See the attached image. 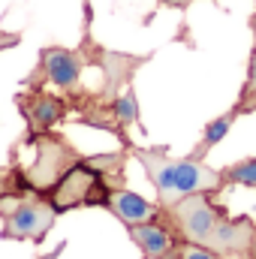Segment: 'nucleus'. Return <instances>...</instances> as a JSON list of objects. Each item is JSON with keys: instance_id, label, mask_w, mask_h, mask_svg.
Returning <instances> with one entry per match:
<instances>
[{"instance_id": "obj_1", "label": "nucleus", "mask_w": 256, "mask_h": 259, "mask_svg": "<svg viewBox=\"0 0 256 259\" xmlns=\"http://www.w3.org/2000/svg\"><path fill=\"white\" fill-rule=\"evenodd\" d=\"M136 157L142 160V166H145L151 184L157 187L163 205H172L181 196L211 193V190L223 187V175L196 163V160H169L160 151H136Z\"/></svg>"}, {"instance_id": "obj_2", "label": "nucleus", "mask_w": 256, "mask_h": 259, "mask_svg": "<svg viewBox=\"0 0 256 259\" xmlns=\"http://www.w3.org/2000/svg\"><path fill=\"white\" fill-rule=\"evenodd\" d=\"M49 202L55 205V211H69L75 205H106L109 202V187H106V178L94 166L78 160L49 190Z\"/></svg>"}, {"instance_id": "obj_3", "label": "nucleus", "mask_w": 256, "mask_h": 259, "mask_svg": "<svg viewBox=\"0 0 256 259\" xmlns=\"http://www.w3.org/2000/svg\"><path fill=\"white\" fill-rule=\"evenodd\" d=\"M169 214L178 226V232L193 241V244H205L211 247V238L220 226V220L226 217L220 205H214L208 193H190V196H181L178 202L169 205Z\"/></svg>"}, {"instance_id": "obj_4", "label": "nucleus", "mask_w": 256, "mask_h": 259, "mask_svg": "<svg viewBox=\"0 0 256 259\" xmlns=\"http://www.w3.org/2000/svg\"><path fill=\"white\" fill-rule=\"evenodd\" d=\"M75 163H78V154L66 145L64 139H58V136H39L36 139V157L24 169V184L30 190L49 193L64 178V172H69Z\"/></svg>"}, {"instance_id": "obj_5", "label": "nucleus", "mask_w": 256, "mask_h": 259, "mask_svg": "<svg viewBox=\"0 0 256 259\" xmlns=\"http://www.w3.org/2000/svg\"><path fill=\"white\" fill-rule=\"evenodd\" d=\"M55 205L33 199V202H15V208L6 211V223H3V235L6 238H42L52 226H55Z\"/></svg>"}, {"instance_id": "obj_6", "label": "nucleus", "mask_w": 256, "mask_h": 259, "mask_svg": "<svg viewBox=\"0 0 256 259\" xmlns=\"http://www.w3.org/2000/svg\"><path fill=\"white\" fill-rule=\"evenodd\" d=\"M42 69H46V78L55 84V88H64L72 91L78 84V75H81V61L75 52H66V49H46L42 52Z\"/></svg>"}, {"instance_id": "obj_7", "label": "nucleus", "mask_w": 256, "mask_h": 259, "mask_svg": "<svg viewBox=\"0 0 256 259\" xmlns=\"http://www.w3.org/2000/svg\"><path fill=\"white\" fill-rule=\"evenodd\" d=\"M253 232L256 226L247 217H241V220L223 217L214 238H211V250H217V253H247L250 241H253Z\"/></svg>"}, {"instance_id": "obj_8", "label": "nucleus", "mask_w": 256, "mask_h": 259, "mask_svg": "<svg viewBox=\"0 0 256 259\" xmlns=\"http://www.w3.org/2000/svg\"><path fill=\"white\" fill-rule=\"evenodd\" d=\"M127 226H136V223H148V220H157L160 217V208L151 205L148 199L136 196L133 190H109V202H106Z\"/></svg>"}, {"instance_id": "obj_9", "label": "nucleus", "mask_w": 256, "mask_h": 259, "mask_svg": "<svg viewBox=\"0 0 256 259\" xmlns=\"http://www.w3.org/2000/svg\"><path fill=\"white\" fill-rule=\"evenodd\" d=\"M130 235H133V241L145 250V256H151V259H166L175 250V235H172L166 226H160L157 220L130 226Z\"/></svg>"}, {"instance_id": "obj_10", "label": "nucleus", "mask_w": 256, "mask_h": 259, "mask_svg": "<svg viewBox=\"0 0 256 259\" xmlns=\"http://www.w3.org/2000/svg\"><path fill=\"white\" fill-rule=\"evenodd\" d=\"M64 112H66L64 100L49 97V94H33V97H30V103L24 106V115H27L30 127L36 130V133H46L55 121H61V118H64Z\"/></svg>"}, {"instance_id": "obj_11", "label": "nucleus", "mask_w": 256, "mask_h": 259, "mask_svg": "<svg viewBox=\"0 0 256 259\" xmlns=\"http://www.w3.org/2000/svg\"><path fill=\"white\" fill-rule=\"evenodd\" d=\"M235 115L238 112H229V115H223V118H217V121H211L208 127H205V136H202V145H199V151L196 154H202L205 148H214L226 133H229V127H232V121H235Z\"/></svg>"}, {"instance_id": "obj_12", "label": "nucleus", "mask_w": 256, "mask_h": 259, "mask_svg": "<svg viewBox=\"0 0 256 259\" xmlns=\"http://www.w3.org/2000/svg\"><path fill=\"white\" fill-rule=\"evenodd\" d=\"M112 115H115L118 124H133V121L139 118V103H136V94H133V91L121 94V97L112 103Z\"/></svg>"}, {"instance_id": "obj_13", "label": "nucleus", "mask_w": 256, "mask_h": 259, "mask_svg": "<svg viewBox=\"0 0 256 259\" xmlns=\"http://www.w3.org/2000/svg\"><path fill=\"white\" fill-rule=\"evenodd\" d=\"M223 181L244 184V187H256V160H244V163L226 169V172H223Z\"/></svg>"}, {"instance_id": "obj_14", "label": "nucleus", "mask_w": 256, "mask_h": 259, "mask_svg": "<svg viewBox=\"0 0 256 259\" xmlns=\"http://www.w3.org/2000/svg\"><path fill=\"white\" fill-rule=\"evenodd\" d=\"M175 253H178V259H220L217 250H211V247H205V244H193V241L178 244Z\"/></svg>"}, {"instance_id": "obj_15", "label": "nucleus", "mask_w": 256, "mask_h": 259, "mask_svg": "<svg viewBox=\"0 0 256 259\" xmlns=\"http://www.w3.org/2000/svg\"><path fill=\"white\" fill-rule=\"evenodd\" d=\"M244 97H256V52H253V61H250V72H247V88H244Z\"/></svg>"}, {"instance_id": "obj_16", "label": "nucleus", "mask_w": 256, "mask_h": 259, "mask_svg": "<svg viewBox=\"0 0 256 259\" xmlns=\"http://www.w3.org/2000/svg\"><path fill=\"white\" fill-rule=\"evenodd\" d=\"M247 253H250V259H256V232H253V241H250V250Z\"/></svg>"}]
</instances>
